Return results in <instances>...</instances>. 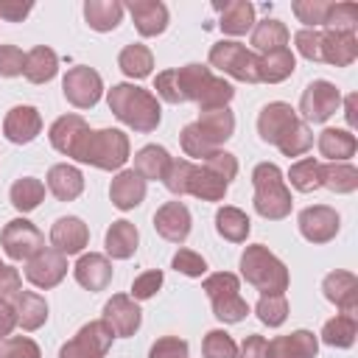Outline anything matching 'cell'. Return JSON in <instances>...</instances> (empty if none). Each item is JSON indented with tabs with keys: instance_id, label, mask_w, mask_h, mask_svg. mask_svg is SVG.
Returning <instances> with one entry per match:
<instances>
[{
	"instance_id": "1",
	"label": "cell",
	"mask_w": 358,
	"mask_h": 358,
	"mask_svg": "<svg viewBox=\"0 0 358 358\" xmlns=\"http://www.w3.org/2000/svg\"><path fill=\"white\" fill-rule=\"evenodd\" d=\"M109 101V109L112 115L126 123L129 129L140 131V134H148L159 126V117H162V109H159V101L157 95H151L148 90L143 87H134V84H115L106 95Z\"/></svg>"
},
{
	"instance_id": "2",
	"label": "cell",
	"mask_w": 358,
	"mask_h": 358,
	"mask_svg": "<svg viewBox=\"0 0 358 358\" xmlns=\"http://www.w3.org/2000/svg\"><path fill=\"white\" fill-rule=\"evenodd\" d=\"M73 159L101 171H117L129 159V137L120 129H98V131L90 129L78 143Z\"/></svg>"
},
{
	"instance_id": "3",
	"label": "cell",
	"mask_w": 358,
	"mask_h": 358,
	"mask_svg": "<svg viewBox=\"0 0 358 358\" xmlns=\"http://www.w3.org/2000/svg\"><path fill=\"white\" fill-rule=\"evenodd\" d=\"M252 185H255V210H257V215H263L268 221H280L291 213L294 199H291V190L282 179V171L274 162L255 165Z\"/></svg>"
},
{
	"instance_id": "4",
	"label": "cell",
	"mask_w": 358,
	"mask_h": 358,
	"mask_svg": "<svg viewBox=\"0 0 358 358\" xmlns=\"http://www.w3.org/2000/svg\"><path fill=\"white\" fill-rule=\"evenodd\" d=\"M241 274L249 285H255L263 294H282L288 288V268L285 263L271 255L263 243L246 246L241 255Z\"/></svg>"
},
{
	"instance_id": "5",
	"label": "cell",
	"mask_w": 358,
	"mask_h": 358,
	"mask_svg": "<svg viewBox=\"0 0 358 358\" xmlns=\"http://www.w3.org/2000/svg\"><path fill=\"white\" fill-rule=\"evenodd\" d=\"M204 294L213 302V316L224 324H238L249 313V302L241 296V282L232 271H215L201 282Z\"/></svg>"
},
{
	"instance_id": "6",
	"label": "cell",
	"mask_w": 358,
	"mask_h": 358,
	"mask_svg": "<svg viewBox=\"0 0 358 358\" xmlns=\"http://www.w3.org/2000/svg\"><path fill=\"white\" fill-rule=\"evenodd\" d=\"M210 64L238 81H246V84L260 81V56H255V50H249L241 42H232V39L215 42L210 48Z\"/></svg>"
},
{
	"instance_id": "7",
	"label": "cell",
	"mask_w": 358,
	"mask_h": 358,
	"mask_svg": "<svg viewBox=\"0 0 358 358\" xmlns=\"http://www.w3.org/2000/svg\"><path fill=\"white\" fill-rule=\"evenodd\" d=\"M341 106V92L336 84L316 78L302 90L299 98V115L305 123H324L327 117H333Z\"/></svg>"
},
{
	"instance_id": "8",
	"label": "cell",
	"mask_w": 358,
	"mask_h": 358,
	"mask_svg": "<svg viewBox=\"0 0 358 358\" xmlns=\"http://www.w3.org/2000/svg\"><path fill=\"white\" fill-rule=\"evenodd\" d=\"M115 333L98 319L84 324L67 344H62L59 358H106L109 347H112Z\"/></svg>"
},
{
	"instance_id": "9",
	"label": "cell",
	"mask_w": 358,
	"mask_h": 358,
	"mask_svg": "<svg viewBox=\"0 0 358 358\" xmlns=\"http://www.w3.org/2000/svg\"><path fill=\"white\" fill-rule=\"evenodd\" d=\"M0 243H3V252L11 257V260H31L39 249H45V238L42 232L28 221V218H14L3 227L0 232Z\"/></svg>"
},
{
	"instance_id": "10",
	"label": "cell",
	"mask_w": 358,
	"mask_h": 358,
	"mask_svg": "<svg viewBox=\"0 0 358 358\" xmlns=\"http://www.w3.org/2000/svg\"><path fill=\"white\" fill-rule=\"evenodd\" d=\"M62 92L76 109H90L101 101L103 81L92 67H70L62 78Z\"/></svg>"
},
{
	"instance_id": "11",
	"label": "cell",
	"mask_w": 358,
	"mask_h": 358,
	"mask_svg": "<svg viewBox=\"0 0 358 358\" xmlns=\"http://www.w3.org/2000/svg\"><path fill=\"white\" fill-rule=\"evenodd\" d=\"M296 123H299V115H296V109H294L291 103H285V101H271V103H266V106L260 109V115H257V134H260L263 143L277 145Z\"/></svg>"
},
{
	"instance_id": "12",
	"label": "cell",
	"mask_w": 358,
	"mask_h": 358,
	"mask_svg": "<svg viewBox=\"0 0 358 358\" xmlns=\"http://www.w3.org/2000/svg\"><path fill=\"white\" fill-rule=\"evenodd\" d=\"M101 322L120 338L126 336H134L140 330V322H143V310L137 305V299H131L129 294H115L106 305H103V316Z\"/></svg>"
},
{
	"instance_id": "13",
	"label": "cell",
	"mask_w": 358,
	"mask_h": 358,
	"mask_svg": "<svg viewBox=\"0 0 358 358\" xmlns=\"http://www.w3.org/2000/svg\"><path fill=\"white\" fill-rule=\"evenodd\" d=\"M299 224V232L305 241L310 243H327L338 235V213L327 204H313V207H305L296 218Z\"/></svg>"
},
{
	"instance_id": "14",
	"label": "cell",
	"mask_w": 358,
	"mask_h": 358,
	"mask_svg": "<svg viewBox=\"0 0 358 358\" xmlns=\"http://www.w3.org/2000/svg\"><path fill=\"white\" fill-rule=\"evenodd\" d=\"M64 274H67V257L62 252H56L53 246L39 249L31 260H25V277L36 288H53L64 280Z\"/></svg>"
},
{
	"instance_id": "15",
	"label": "cell",
	"mask_w": 358,
	"mask_h": 358,
	"mask_svg": "<svg viewBox=\"0 0 358 358\" xmlns=\"http://www.w3.org/2000/svg\"><path fill=\"white\" fill-rule=\"evenodd\" d=\"M190 224H193L190 210L182 201H165L154 213V229L171 243H185L190 235Z\"/></svg>"
},
{
	"instance_id": "16",
	"label": "cell",
	"mask_w": 358,
	"mask_h": 358,
	"mask_svg": "<svg viewBox=\"0 0 358 358\" xmlns=\"http://www.w3.org/2000/svg\"><path fill=\"white\" fill-rule=\"evenodd\" d=\"M322 291L344 316H355L358 313V277L355 274H350V271H330L322 280Z\"/></svg>"
},
{
	"instance_id": "17",
	"label": "cell",
	"mask_w": 358,
	"mask_h": 358,
	"mask_svg": "<svg viewBox=\"0 0 358 358\" xmlns=\"http://www.w3.org/2000/svg\"><path fill=\"white\" fill-rule=\"evenodd\" d=\"M90 241V229L81 218L76 215H64V218H56L53 227H50V243L56 252H62L64 257L70 255H78Z\"/></svg>"
},
{
	"instance_id": "18",
	"label": "cell",
	"mask_w": 358,
	"mask_h": 358,
	"mask_svg": "<svg viewBox=\"0 0 358 358\" xmlns=\"http://www.w3.org/2000/svg\"><path fill=\"white\" fill-rule=\"evenodd\" d=\"M319 341L310 330H294L266 341V358H316Z\"/></svg>"
},
{
	"instance_id": "19",
	"label": "cell",
	"mask_w": 358,
	"mask_h": 358,
	"mask_svg": "<svg viewBox=\"0 0 358 358\" xmlns=\"http://www.w3.org/2000/svg\"><path fill=\"white\" fill-rule=\"evenodd\" d=\"M42 131V115L36 106H14L8 109L6 120H3V134L17 143V145H25L31 140H36V134Z\"/></svg>"
},
{
	"instance_id": "20",
	"label": "cell",
	"mask_w": 358,
	"mask_h": 358,
	"mask_svg": "<svg viewBox=\"0 0 358 358\" xmlns=\"http://www.w3.org/2000/svg\"><path fill=\"white\" fill-rule=\"evenodd\" d=\"M319 53H322V62L347 67L358 59V39H355V34L319 31Z\"/></svg>"
},
{
	"instance_id": "21",
	"label": "cell",
	"mask_w": 358,
	"mask_h": 358,
	"mask_svg": "<svg viewBox=\"0 0 358 358\" xmlns=\"http://www.w3.org/2000/svg\"><path fill=\"white\" fill-rule=\"evenodd\" d=\"M87 131H90V126H87V120H84L81 115H62V117L53 120L48 137H50V145H53L59 154L73 157Z\"/></svg>"
},
{
	"instance_id": "22",
	"label": "cell",
	"mask_w": 358,
	"mask_h": 358,
	"mask_svg": "<svg viewBox=\"0 0 358 358\" xmlns=\"http://www.w3.org/2000/svg\"><path fill=\"white\" fill-rule=\"evenodd\" d=\"M126 8L140 36H159L168 28V6L159 0H131Z\"/></svg>"
},
{
	"instance_id": "23",
	"label": "cell",
	"mask_w": 358,
	"mask_h": 358,
	"mask_svg": "<svg viewBox=\"0 0 358 358\" xmlns=\"http://www.w3.org/2000/svg\"><path fill=\"white\" fill-rule=\"evenodd\" d=\"M73 274H76V282L87 291H103L109 282H112V263L98 255V252H90V255H81L78 263L73 266Z\"/></svg>"
},
{
	"instance_id": "24",
	"label": "cell",
	"mask_w": 358,
	"mask_h": 358,
	"mask_svg": "<svg viewBox=\"0 0 358 358\" xmlns=\"http://www.w3.org/2000/svg\"><path fill=\"white\" fill-rule=\"evenodd\" d=\"M109 199L117 210H134L145 199V179L134 171H120L109 185Z\"/></svg>"
},
{
	"instance_id": "25",
	"label": "cell",
	"mask_w": 358,
	"mask_h": 358,
	"mask_svg": "<svg viewBox=\"0 0 358 358\" xmlns=\"http://www.w3.org/2000/svg\"><path fill=\"white\" fill-rule=\"evenodd\" d=\"M215 8L221 11L218 28L229 36H241L249 28H255V6L249 0H229V3H215Z\"/></svg>"
},
{
	"instance_id": "26",
	"label": "cell",
	"mask_w": 358,
	"mask_h": 358,
	"mask_svg": "<svg viewBox=\"0 0 358 358\" xmlns=\"http://www.w3.org/2000/svg\"><path fill=\"white\" fill-rule=\"evenodd\" d=\"M103 243H106V255H109V257H115V260H129V257L134 255L137 243H140V232H137V227H134L131 221L120 218V221H112V227L106 229Z\"/></svg>"
},
{
	"instance_id": "27",
	"label": "cell",
	"mask_w": 358,
	"mask_h": 358,
	"mask_svg": "<svg viewBox=\"0 0 358 358\" xmlns=\"http://www.w3.org/2000/svg\"><path fill=\"white\" fill-rule=\"evenodd\" d=\"M48 187L59 201H73L84 190V176H81V171L76 165L62 162V165H53L48 171Z\"/></svg>"
},
{
	"instance_id": "28",
	"label": "cell",
	"mask_w": 358,
	"mask_h": 358,
	"mask_svg": "<svg viewBox=\"0 0 358 358\" xmlns=\"http://www.w3.org/2000/svg\"><path fill=\"white\" fill-rule=\"evenodd\" d=\"M11 305L17 313V324L22 330H39L48 322V302L34 291H20L11 299Z\"/></svg>"
},
{
	"instance_id": "29",
	"label": "cell",
	"mask_w": 358,
	"mask_h": 358,
	"mask_svg": "<svg viewBox=\"0 0 358 358\" xmlns=\"http://www.w3.org/2000/svg\"><path fill=\"white\" fill-rule=\"evenodd\" d=\"M196 126L201 129V134L210 140L213 148H221V145L232 137V131H235V115L229 112V106H227V109L201 112L199 120H196Z\"/></svg>"
},
{
	"instance_id": "30",
	"label": "cell",
	"mask_w": 358,
	"mask_h": 358,
	"mask_svg": "<svg viewBox=\"0 0 358 358\" xmlns=\"http://www.w3.org/2000/svg\"><path fill=\"white\" fill-rule=\"evenodd\" d=\"M84 20L92 31H115L123 20V3L117 0H87L84 3Z\"/></svg>"
},
{
	"instance_id": "31",
	"label": "cell",
	"mask_w": 358,
	"mask_h": 358,
	"mask_svg": "<svg viewBox=\"0 0 358 358\" xmlns=\"http://www.w3.org/2000/svg\"><path fill=\"white\" fill-rule=\"evenodd\" d=\"M358 143L350 129H324L319 134V154L327 157L330 162H347L355 154Z\"/></svg>"
},
{
	"instance_id": "32",
	"label": "cell",
	"mask_w": 358,
	"mask_h": 358,
	"mask_svg": "<svg viewBox=\"0 0 358 358\" xmlns=\"http://www.w3.org/2000/svg\"><path fill=\"white\" fill-rule=\"evenodd\" d=\"M56 73H59V56H56L50 48L36 45L34 50L25 53V70H22V76H25L31 84H45V81H50Z\"/></svg>"
},
{
	"instance_id": "33",
	"label": "cell",
	"mask_w": 358,
	"mask_h": 358,
	"mask_svg": "<svg viewBox=\"0 0 358 358\" xmlns=\"http://www.w3.org/2000/svg\"><path fill=\"white\" fill-rule=\"evenodd\" d=\"M171 154L162 148V145H143L137 154H134V173H140L145 182H157V179H165V171L171 165Z\"/></svg>"
},
{
	"instance_id": "34",
	"label": "cell",
	"mask_w": 358,
	"mask_h": 358,
	"mask_svg": "<svg viewBox=\"0 0 358 358\" xmlns=\"http://www.w3.org/2000/svg\"><path fill=\"white\" fill-rule=\"evenodd\" d=\"M227 182L213 173L210 168L204 165H193V173H190V182H187V193L201 199V201H221L227 196Z\"/></svg>"
},
{
	"instance_id": "35",
	"label": "cell",
	"mask_w": 358,
	"mask_h": 358,
	"mask_svg": "<svg viewBox=\"0 0 358 358\" xmlns=\"http://www.w3.org/2000/svg\"><path fill=\"white\" fill-rule=\"evenodd\" d=\"M215 229H218V235H221L224 241L243 243V241L249 238V232H252V221H249V215H246L243 210L224 204V207L215 213Z\"/></svg>"
},
{
	"instance_id": "36",
	"label": "cell",
	"mask_w": 358,
	"mask_h": 358,
	"mask_svg": "<svg viewBox=\"0 0 358 358\" xmlns=\"http://www.w3.org/2000/svg\"><path fill=\"white\" fill-rule=\"evenodd\" d=\"M288 45V28L285 22L274 20V17H266L260 22H255L252 28V48L260 50V53H271V50H280Z\"/></svg>"
},
{
	"instance_id": "37",
	"label": "cell",
	"mask_w": 358,
	"mask_h": 358,
	"mask_svg": "<svg viewBox=\"0 0 358 358\" xmlns=\"http://www.w3.org/2000/svg\"><path fill=\"white\" fill-rule=\"evenodd\" d=\"M294 70H296V59L288 48H280V50L260 56V81H266V84H280Z\"/></svg>"
},
{
	"instance_id": "38",
	"label": "cell",
	"mask_w": 358,
	"mask_h": 358,
	"mask_svg": "<svg viewBox=\"0 0 358 358\" xmlns=\"http://www.w3.org/2000/svg\"><path fill=\"white\" fill-rule=\"evenodd\" d=\"M322 187L333 193H352L358 187V168L350 162H327L319 168Z\"/></svg>"
},
{
	"instance_id": "39",
	"label": "cell",
	"mask_w": 358,
	"mask_h": 358,
	"mask_svg": "<svg viewBox=\"0 0 358 358\" xmlns=\"http://www.w3.org/2000/svg\"><path fill=\"white\" fill-rule=\"evenodd\" d=\"M117 67L129 76V78H145L151 76V67H154V56L145 45L134 42V45H126L117 56Z\"/></svg>"
},
{
	"instance_id": "40",
	"label": "cell",
	"mask_w": 358,
	"mask_h": 358,
	"mask_svg": "<svg viewBox=\"0 0 358 358\" xmlns=\"http://www.w3.org/2000/svg\"><path fill=\"white\" fill-rule=\"evenodd\" d=\"M355 336H358V322H355V316L338 313V316H333L330 322H324V327H322V341H324L327 347L347 350V347H352Z\"/></svg>"
},
{
	"instance_id": "41",
	"label": "cell",
	"mask_w": 358,
	"mask_h": 358,
	"mask_svg": "<svg viewBox=\"0 0 358 358\" xmlns=\"http://www.w3.org/2000/svg\"><path fill=\"white\" fill-rule=\"evenodd\" d=\"M8 199H11V204H14L20 213H31V210H36V207L42 204V199H45V185H42L39 179H34V176H22V179H17V182L11 185Z\"/></svg>"
},
{
	"instance_id": "42",
	"label": "cell",
	"mask_w": 358,
	"mask_h": 358,
	"mask_svg": "<svg viewBox=\"0 0 358 358\" xmlns=\"http://www.w3.org/2000/svg\"><path fill=\"white\" fill-rule=\"evenodd\" d=\"M232 98H235L232 84L224 81V78H218V76H210V81L204 84V90H201V95H199L196 103H199L201 112H213V109H227Z\"/></svg>"
},
{
	"instance_id": "43",
	"label": "cell",
	"mask_w": 358,
	"mask_h": 358,
	"mask_svg": "<svg viewBox=\"0 0 358 358\" xmlns=\"http://www.w3.org/2000/svg\"><path fill=\"white\" fill-rule=\"evenodd\" d=\"M319 168L322 162H316L313 157H305V159H296L288 171V179H291V187L299 190V193H310L316 187H322V179H319Z\"/></svg>"
},
{
	"instance_id": "44",
	"label": "cell",
	"mask_w": 358,
	"mask_h": 358,
	"mask_svg": "<svg viewBox=\"0 0 358 358\" xmlns=\"http://www.w3.org/2000/svg\"><path fill=\"white\" fill-rule=\"evenodd\" d=\"M210 76L213 73L204 64H185V67H179L176 78H179V90H182L185 101H199V95H201L204 84L210 81Z\"/></svg>"
},
{
	"instance_id": "45",
	"label": "cell",
	"mask_w": 358,
	"mask_h": 358,
	"mask_svg": "<svg viewBox=\"0 0 358 358\" xmlns=\"http://www.w3.org/2000/svg\"><path fill=\"white\" fill-rule=\"evenodd\" d=\"M257 319L268 327H280L285 319H288V299L285 294H263L257 299V308H255Z\"/></svg>"
},
{
	"instance_id": "46",
	"label": "cell",
	"mask_w": 358,
	"mask_h": 358,
	"mask_svg": "<svg viewBox=\"0 0 358 358\" xmlns=\"http://www.w3.org/2000/svg\"><path fill=\"white\" fill-rule=\"evenodd\" d=\"M358 25V6L355 3H330L324 28L327 31H341V34H355Z\"/></svg>"
},
{
	"instance_id": "47",
	"label": "cell",
	"mask_w": 358,
	"mask_h": 358,
	"mask_svg": "<svg viewBox=\"0 0 358 358\" xmlns=\"http://www.w3.org/2000/svg\"><path fill=\"white\" fill-rule=\"evenodd\" d=\"M310 145H313V131H310V126H308L305 120H299V123L277 143V148H280L285 157H302Z\"/></svg>"
},
{
	"instance_id": "48",
	"label": "cell",
	"mask_w": 358,
	"mask_h": 358,
	"mask_svg": "<svg viewBox=\"0 0 358 358\" xmlns=\"http://www.w3.org/2000/svg\"><path fill=\"white\" fill-rule=\"evenodd\" d=\"M179 143H182V151H185L187 157H196V159H207L213 151H218V148H213V145H210V140L201 134V129L196 126V120H193V123H187V126L182 129Z\"/></svg>"
},
{
	"instance_id": "49",
	"label": "cell",
	"mask_w": 358,
	"mask_h": 358,
	"mask_svg": "<svg viewBox=\"0 0 358 358\" xmlns=\"http://www.w3.org/2000/svg\"><path fill=\"white\" fill-rule=\"evenodd\" d=\"M330 3L333 0H294L291 8H294V14H296L299 22H305L308 28H316V25H324L327 11H330Z\"/></svg>"
},
{
	"instance_id": "50",
	"label": "cell",
	"mask_w": 358,
	"mask_h": 358,
	"mask_svg": "<svg viewBox=\"0 0 358 358\" xmlns=\"http://www.w3.org/2000/svg\"><path fill=\"white\" fill-rule=\"evenodd\" d=\"M201 352H204V358H235L238 344H235V338L229 333L210 330L204 336V341H201Z\"/></svg>"
},
{
	"instance_id": "51",
	"label": "cell",
	"mask_w": 358,
	"mask_h": 358,
	"mask_svg": "<svg viewBox=\"0 0 358 358\" xmlns=\"http://www.w3.org/2000/svg\"><path fill=\"white\" fill-rule=\"evenodd\" d=\"M190 173H193V162H190V159H171V165H168L162 182H165V187H168L173 196H187Z\"/></svg>"
},
{
	"instance_id": "52",
	"label": "cell",
	"mask_w": 358,
	"mask_h": 358,
	"mask_svg": "<svg viewBox=\"0 0 358 358\" xmlns=\"http://www.w3.org/2000/svg\"><path fill=\"white\" fill-rule=\"evenodd\" d=\"M0 358H42L39 344L28 336H8L0 338Z\"/></svg>"
},
{
	"instance_id": "53",
	"label": "cell",
	"mask_w": 358,
	"mask_h": 358,
	"mask_svg": "<svg viewBox=\"0 0 358 358\" xmlns=\"http://www.w3.org/2000/svg\"><path fill=\"white\" fill-rule=\"evenodd\" d=\"M201 165L204 168H210L213 173H218L227 185L235 179V173H238V159H235V154H229V151H213L207 159H201Z\"/></svg>"
},
{
	"instance_id": "54",
	"label": "cell",
	"mask_w": 358,
	"mask_h": 358,
	"mask_svg": "<svg viewBox=\"0 0 358 358\" xmlns=\"http://www.w3.org/2000/svg\"><path fill=\"white\" fill-rule=\"evenodd\" d=\"M171 266H173L179 274H185V277H201V274L207 271V260H204L199 252H193V249H179V252L173 255Z\"/></svg>"
},
{
	"instance_id": "55",
	"label": "cell",
	"mask_w": 358,
	"mask_h": 358,
	"mask_svg": "<svg viewBox=\"0 0 358 358\" xmlns=\"http://www.w3.org/2000/svg\"><path fill=\"white\" fill-rule=\"evenodd\" d=\"M162 271L159 268H151V271H143L140 277H134V282H131V299H151L159 288H162Z\"/></svg>"
},
{
	"instance_id": "56",
	"label": "cell",
	"mask_w": 358,
	"mask_h": 358,
	"mask_svg": "<svg viewBox=\"0 0 358 358\" xmlns=\"http://www.w3.org/2000/svg\"><path fill=\"white\" fill-rule=\"evenodd\" d=\"M148 358H187V341L179 336H162L151 344Z\"/></svg>"
},
{
	"instance_id": "57",
	"label": "cell",
	"mask_w": 358,
	"mask_h": 358,
	"mask_svg": "<svg viewBox=\"0 0 358 358\" xmlns=\"http://www.w3.org/2000/svg\"><path fill=\"white\" fill-rule=\"evenodd\" d=\"M154 90L162 101L168 103H185V95L179 90V78H176V70H162L157 78H154Z\"/></svg>"
},
{
	"instance_id": "58",
	"label": "cell",
	"mask_w": 358,
	"mask_h": 358,
	"mask_svg": "<svg viewBox=\"0 0 358 358\" xmlns=\"http://www.w3.org/2000/svg\"><path fill=\"white\" fill-rule=\"evenodd\" d=\"M22 70H25V53L17 45H0V76L14 78L22 76Z\"/></svg>"
},
{
	"instance_id": "59",
	"label": "cell",
	"mask_w": 358,
	"mask_h": 358,
	"mask_svg": "<svg viewBox=\"0 0 358 358\" xmlns=\"http://www.w3.org/2000/svg\"><path fill=\"white\" fill-rule=\"evenodd\" d=\"M294 42H296L299 56H305L308 62H322V53H319V31H316V28H302V31H296Z\"/></svg>"
},
{
	"instance_id": "60",
	"label": "cell",
	"mask_w": 358,
	"mask_h": 358,
	"mask_svg": "<svg viewBox=\"0 0 358 358\" xmlns=\"http://www.w3.org/2000/svg\"><path fill=\"white\" fill-rule=\"evenodd\" d=\"M22 291V280H20V271L14 266H6L0 263V299H14L17 294Z\"/></svg>"
},
{
	"instance_id": "61",
	"label": "cell",
	"mask_w": 358,
	"mask_h": 358,
	"mask_svg": "<svg viewBox=\"0 0 358 358\" xmlns=\"http://www.w3.org/2000/svg\"><path fill=\"white\" fill-rule=\"evenodd\" d=\"M34 3H22V0H0V20L6 22H22L31 14Z\"/></svg>"
},
{
	"instance_id": "62",
	"label": "cell",
	"mask_w": 358,
	"mask_h": 358,
	"mask_svg": "<svg viewBox=\"0 0 358 358\" xmlns=\"http://www.w3.org/2000/svg\"><path fill=\"white\" fill-rule=\"evenodd\" d=\"M235 358H266V338H263V336H257V333L246 336V338H243V344L238 347Z\"/></svg>"
},
{
	"instance_id": "63",
	"label": "cell",
	"mask_w": 358,
	"mask_h": 358,
	"mask_svg": "<svg viewBox=\"0 0 358 358\" xmlns=\"http://www.w3.org/2000/svg\"><path fill=\"white\" fill-rule=\"evenodd\" d=\"M17 327V313L8 299H0V338H8L11 330Z\"/></svg>"
},
{
	"instance_id": "64",
	"label": "cell",
	"mask_w": 358,
	"mask_h": 358,
	"mask_svg": "<svg viewBox=\"0 0 358 358\" xmlns=\"http://www.w3.org/2000/svg\"><path fill=\"white\" fill-rule=\"evenodd\" d=\"M355 101H358L355 95H347V112H344V115H347V126H350V129L355 126Z\"/></svg>"
}]
</instances>
